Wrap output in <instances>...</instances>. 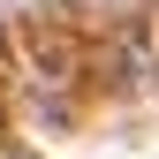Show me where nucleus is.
<instances>
[{"label": "nucleus", "instance_id": "f257e3e1", "mask_svg": "<svg viewBox=\"0 0 159 159\" xmlns=\"http://www.w3.org/2000/svg\"><path fill=\"white\" fill-rule=\"evenodd\" d=\"M15 159H23V152H15Z\"/></svg>", "mask_w": 159, "mask_h": 159}]
</instances>
